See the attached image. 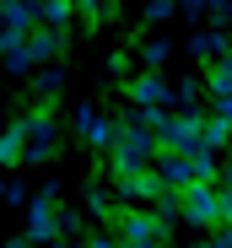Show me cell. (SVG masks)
Masks as SVG:
<instances>
[{"label":"cell","instance_id":"2","mask_svg":"<svg viewBox=\"0 0 232 248\" xmlns=\"http://www.w3.org/2000/svg\"><path fill=\"white\" fill-rule=\"evenodd\" d=\"M54 232V216H49V205H38L32 211V237H49Z\"/></svg>","mask_w":232,"mask_h":248},{"label":"cell","instance_id":"1","mask_svg":"<svg viewBox=\"0 0 232 248\" xmlns=\"http://www.w3.org/2000/svg\"><path fill=\"white\" fill-rule=\"evenodd\" d=\"M184 216L195 221V227H211V221H221V194H216L211 184L184 189Z\"/></svg>","mask_w":232,"mask_h":248}]
</instances>
